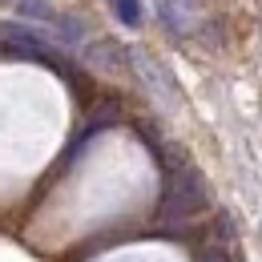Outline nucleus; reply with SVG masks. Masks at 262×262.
Listing matches in <instances>:
<instances>
[{"label": "nucleus", "mask_w": 262, "mask_h": 262, "mask_svg": "<svg viewBox=\"0 0 262 262\" xmlns=\"http://www.w3.org/2000/svg\"><path fill=\"white\" fill-rule=\"evenodd\" d=\"M133 65L141 69V77H145V81H149V85H154V89H158L162 97H173V89H169V77H165V73L154 65V61H149L145 53H133Z\"/></svg>", "instance_id": "2"}, {"label": "nucleus", "mask_w": 262, "mask_h": 262, "mask_svg": "<svg viewBox=\"0 0 262 262\" xmlns=\"http://www.w3.org/2000/svg\"><path fill=\"white\" fill-rule=\"evenodd\" d=\"M113 12H117V20L129 25V29L141 25V0H113Z\"/></svg>", "instance_id": "3"}, {"label": "nucleus", "mask_w": 262, "mask_h": 262, "mask_svg": "<svg viewBox=\"0 0 262 262\" xmlns=\"http://www.w3.org/2000/svg\"><path fill=\"white\" fill-rule=\"evenodd\" d=\"M202 262H230V254L222 250V246H210V250L202 254Z\"/></svg>", "instance_id": "4"}, {"label": "nucleus", "mask_w": 262, "mask_h": 262, "mask_svg": "<svg viewBox=\"0 0 262 262\" xmlns=\"http://www.w3.org/2000/svg\"><path fill=\"white\" fill-rule=\"evenodd\" d=\"M206 186H202V173L194 165H173L169 178H165V198H162V214L165 218H190L198 210H206Z\"/></svg>", "instance_id": "1"}]
</instances>
